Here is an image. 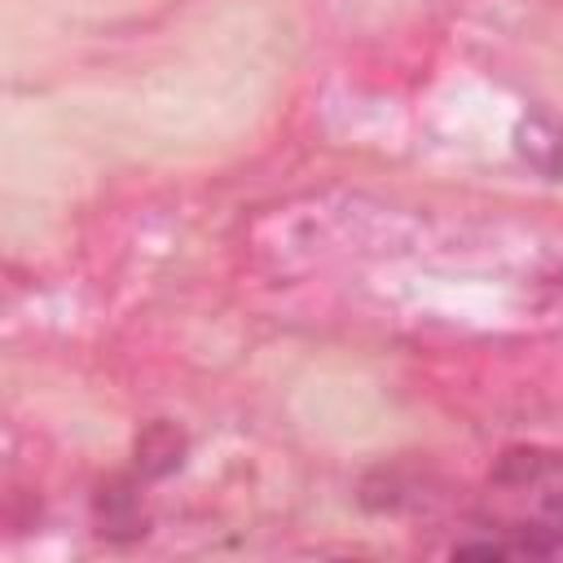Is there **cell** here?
Instances as JSON below:
<instances>
[{
  "label": "cell",
  "instance_id": "cell-1",
  "mask_svg": "<svg viewBox=\"0 0 563 563\" xmlns=\"http://www.w3.org/2000/svg\"><path fill=\"white\" fill-rule=\"evenodd\" d=\"M488 493L501 501L506 519L497 537L510 545V559H545L563 550V453L510 449L488 475Z\"/></svg>",
  "mask_w": 563,
  "mask_h": 563
},
{
  "label": "cell",
  "instance_id": "cell-2",
  "mask_svg": "<svg viewBox=\"0 0 563 563\" xmlns=\"http://www.w3.org/2000/svg\"><path fill=\"white\" fill-rule=\"evenodd\" d=\"M97 519H101V532L114 537V541H128V537H141V532H145L141 501H136L132 484H123V479H114L110 488H101V497H97Z\"/></svg>",
  "mask_w": 563,
  "mask_h": 563
},
{
  "label": "cell",
  "instance_id": "cell-3",
  "mask_svg": "<svg viewBox=\"0 0 563 563\" xmlns=\"http://www.w3.org/2000/svg\"><path fill=\"white\" fill-rule=\"evenodd\" d=\"M515 136H519V154H523L537 172H545V176H559V172H563V132H559L550 119L532 114V119L519 123Z\"/></svg>",
  "mask_w": 563,
  "mask_h": 563
},
{
  "label": "cell",
  "instance_id": "cell-4",
  "mask_svg": "<svg viewBox=\"0 0 563 563\" xmlns=\"http://www.w3.org/2000/svg\"><path fill=\"white\" fill-rule=\"evenodd\" d=\"M180 457H185V435L172 422H154V427L141 431V440H136L141 475H167V471L180 466Z\"/></svg>",
  "mask_w": 563,
  "mask_h": 563
}]
</instances>
